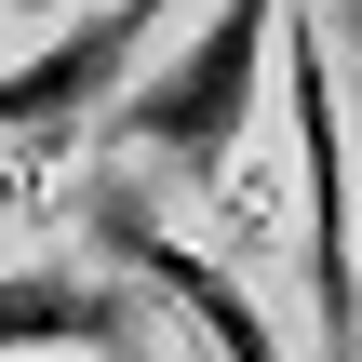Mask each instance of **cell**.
I'll return each instance as SVG.
<instances>
[{
    "label": "cell",
    "instance_id": "3",
    "mask_svg": "<svg viewBox=\"0 0 362 362\" xmlns=\"http://www.w3.org/2000/svg\"><path fill=\"white\" fill-rule=\"evenodd\" d=\"M161 13H175V0H81V27H54L40 54H13V67H0V148H40V134L94 121V107L121 94V67L161 40Z\"/></svg>",
    "mask_w": 362,
    "mask_h": 362
},
{
    "label": "cell",
    "instance_id": "5",
    "mask_svg": "<svg viewBox=\"0 0 362 362\" xmlns=\"http://www.w3.org/2000/svg\"><path fill=\"white\" fill-rule=\"evenodd\" d=\"M13 349H94V362H148V296L107 269H0V362Z\"/></svg>",
    "mask_w": 362,
    "mask_h": 362
},
{
    "label": "cell",
    "instance_id": "4",
    "mask_svg": "<svg viewBox=\"0 0 362 362\" xmlns=\"http://www.w3.org/2000/svg\"><path fill=\"white\" fill-rule=\"evenodd\" d=\"M94 228H107V255H121V269H134V282H148V296H161V309H175V322H188V336H202L215 362H296L282 336H269V309H255V296H242V282H228L215 255H188V242H175L161 215L107 202Z\"/></svg>",
    "mask_w": 362,
    "mask_h": 362
},
{
    "label": "cell",
    "instance_id": "1",
    "mask_svg": "<svg viewBox=\"0 0 362 362\" xmlns=\"http://www.w3.org/2000/svg\"><path fill=\"white\" fill-rule=\"evenodd\" d=\"M269 40H282V0H215V13H202L148 81H121V94H107L121 148H148V161H175L188 188H215V175L242 161V134H255Z\"/></svg>",
    "mask_w": 362,
    "mask_h": 362
},
{
    "label": "cell",
    "instance_id": "6",
    "mask_svg": "<svg viewBox=\"0 0 362 362\" xmlns=\"http://www.w3.org/2000/svg\"><path fill=\"white\" fill-rule=\"evenodd\" d=\"M0 13H27V27H40V13H67V0H0Z\"/></svg>",
    "mask_w": 362,
    "mask_h": 362
},
{
    "label": "cell",
    "instance_id": "2",
    "mask_svg": "<svg viewBox=\"0 0 362 362\" xmlns=\"http://www.w3.org/2000/svg\"><path fill=\"white\" fill-rule=\"evenodd\" d=\"M282 94H296V188H309V336L322 362H362V242H349V107H336V54L296 13V54L269 40Z\"/></svg>",
    "mask_w": 362,
    "mask_h": 362
}]
</instances>
